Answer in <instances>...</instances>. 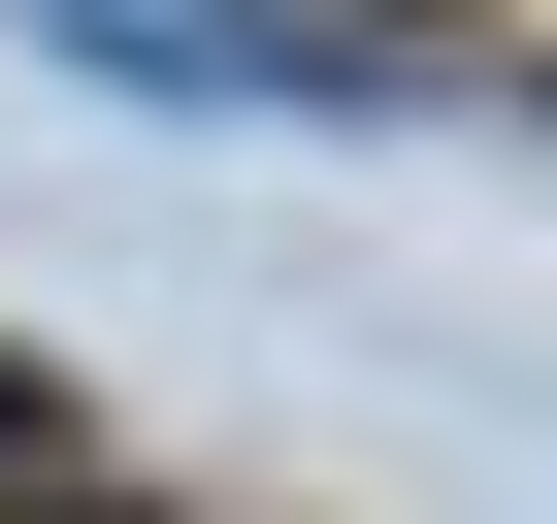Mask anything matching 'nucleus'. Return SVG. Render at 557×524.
Masks as SVG:
<instances>
[{
	"label": "nucleus",
	"instance_id": "nucleus-1",
	"mask_svg": "<svg viewBox=\"0 0 557 524\" xmlns=\"http://www.w3.org/2000/svg\"><path fill=\"white\" fill-rule=\"evenodd\" d=\"M66 66H132V99H361L329 0H66Z\"/></svg>",
	"mask_w": 557,
	"mask_h": 524
},
{
	"label": "nucleus",
	"instance_id": "nucleus-2",
	"mask_svg": "<svg viewBox=\"0 0 557 524\" xmlns=\"http://www.w3.org/2000/svg\"><path fill=\"white\" fill-rule=\"evenodd\" d=\"M0 524H132V491H0Z\"/></svg>",
	"mask_w": 557,
	"mask_h": 524
}]
</instances>
